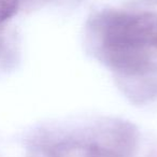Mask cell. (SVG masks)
Here are the masks:
<instances>
[{
	"instance_id": "cell-1",
	"label": "cell",
	"mask_w": 157,
	"mask_h": 157,
	"mask_svg": "<svg viewBox=\"0 0 157 157\" xmlns=\"http://www.w3.org/2000/svg\"><path fill=\"white\" fill-rule=\"evenodd\" d=\"M103 61L125 78H143L154 70L157 54V14L105 11L93 23Z\"/></svg>"
},
{
	"instance_id": "cell-2",
	"label": "cell",
	"mask_w": 157,
	"mask_h": 157,
	"mask_svg": "<svg viewBox=\"0 0 157 157\" xmlns=\"http://www.w3.org/2000/svg\"><path fill=\"white\" fill-rule=\"evenodd\" d=\"M139 135L131 123L103 118L63 138L51 147L52 157H133Z\"/></svg>"
},
{
	"instance_id": "cell-3",
	"label": "cell",
	"mask_w": 157,
	"mask_h": 157,
	"mask_svg": "<svg viewBox=\"0 0 157 157\" xmlns=\"http://www.w3.org/2000/svg\"><path fill=\"white\" fill-rule=\"evenodd\" d=\"M20 7V0H0V26L12 18Z\"/></svg>"
}]
</instances>
